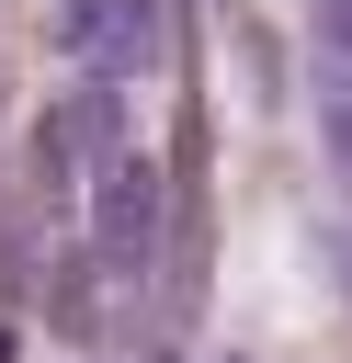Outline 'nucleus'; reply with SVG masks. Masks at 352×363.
I'll use <instances>...</instances> for the list:
<instances>
[{
  "instance_id": "nucleus-1",
  "label": "nucleus",
  "mask_w": 352,
  "mask_h": 363,
  "mask_svg": "<svg viewBox=\"0 0 352 363\" xmlns=\"http://www.w3.org/2000/svg\"><path fill=\"white\" fill-rule=\"evenodd\" d=\"M148 238H159V170L148 159H114V182H102V250H114V272H136Z\"/></svg>"
},
{
  "instance_id": "nucleus-2",
  "label": "nucleus",
  "mask_w": 352,
  "mask_h": 363,
  "mask_svg": "<svg viewBox=\"0 0 352 363\" xmlns=\"http://www.w3.org/2000/svg\"><path fill=\"white\" fill-rule=\"evenodd\" d=\"M0 352H11V340H0Z\"/></svg>"
}]
</instances>
